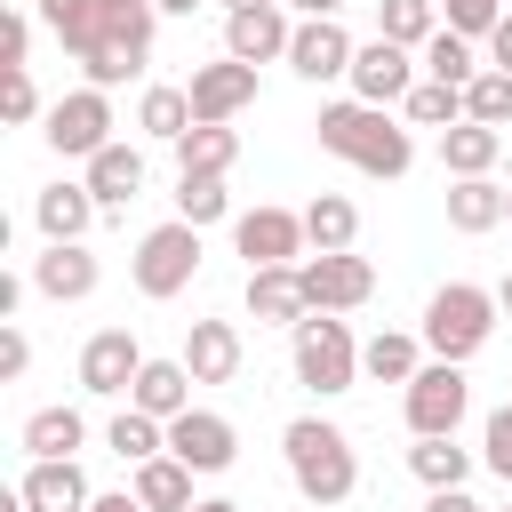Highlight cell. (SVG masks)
I'll return each instance as SVG.
<instances>
[{"label": "cell", "mask_w": 512, "mask_h": 512, "mask_svg": "<svg viewBox=\"0 0 512 512\" xmlns=\"http://www.w3.org/2000/svg\"><path fill=\"white\" fill-rule=\"evenodd\" d=\"M232 8H272V0H224V16H232Z\"/></svg>", "instance_id": "cell-51"}, {"label": "cell", "mask_w": 512, "mask_h": 512, "mask_svg": "<svg viewBox=\"0 0 512 512\" xmlns=\"http://www.w3.org/2000/svg\"><path fill=\"white\" fill-rule=\"evenodd\" d=\"M496 304H504V312H512V272H504V288H496Z\"/></svg>", "instance_id": "cell-50"}, {"label": "cell", "mask_w": 512, "mask_h": 512, "mask_svg": "<svg viewBox=\"0 0 512 512\" xmlns=\"http://www.w3.org/2000/svg\"><path fill=\"white\" fill-rule=\"evenodd\" d=\"M192 384H200V376H192L184 360H144V368H136V384H128V408H144V416H160V424H168V416H184V408H192Z\"/></svg>", "instance_id": "cell-21"}, {"label": "cell", "mask_w": 512, "mask_h": 512, "mask_svg": "<svg viewBox=\"0 0 512 512\" xmlns=\"http://www.w3.org/2000/svg\"><path fill=\"white\" fill-rule=\"evenodd\" d=\"M416 368H424V352H416V336H400V328H384V336L360 344V376H376V384H408Z\"/></svg>", "instance_id": "cell-32"}, {"label": "cell", "mask_w": 512, "mask_h": 512, "mask_svg": "<svg viewBox=\"0 0 512 512\" xmlns=\"http://www.w3.org/2000/svg\"><path fill=\"white\" fill-rule=\"evenodd\" d=\"M288 72L296 80H344L352 72V32L336 16H304L296 40H288Z\"/></svg>", "instance_id": "cell-15"}, {"label": "cell", "mask_w": 512, "mask_h": 512, "mask_svg": "<svg viewBox=\"0 0 512 512\" xmlns=\"http://www.w3.org/2000/svg\"><path fill=\"white\" fill-rule=\"evenodd\" d=\"M176 216H184V224H216V216H232L224 176H176Z\"/></svg>", "instance_id": "cell-37"}, {"label": "cell", "mask_w": 512, "mask_h": 512, "mask_svg": "<svg viewBox=\"0 0 512 512\" xmlns=\"http://www.w3.org/2000/svg\"><path fill=\"white\" fill-rule=\"evenodd\" d=\"M128 488H136V504H144V512H192V504H200V496H192V464H184V456H168V448H160V456H144Z\"/></svg>", "instance_id": "cell-22"}, {"label": "cell", "mask_w": 512, "mask_h": 512, "mask_svg": "<svg viewBox=\"0 0 512 512\" xmlns=\"http://www.w3.org/2000/svg\"><path fill=\"white\" fill-rule=\"evenodd\" d=\"M416 72H424V64H416L400 40H384V32H376L368 48H352V72H344V80H352V96H360V104H400V96L416 88Z\"/></svg>", "instance_id": "cell-11"}, {"label": "cell", "mask_w": 512, "mask_h": 512, "mask_svg": "<svg viewBox=\"0 0 512 512\" xmlns=\"http://www.w3.org/2000/svg\"><path fill=\"white\" fill-rule=\"evenodd\" d=\"M232 248L248 256V272L256 264H304V248H312L304 208H248V216H232Z\"/></svg>", "instance_id": "cell-9"}, {"label": "cell", "mask_w": 512, "mask_h": 512, "mask_svg": "<svg viewBox=\"0 0 512 512\" xmlns=\"http://www.w3.org/2000/svg\"><path fill=\"white\" fill-rule=\"evenodd\" d=\"M480 456H488V472H496V480L512 488V400H504V408L488 416V432H480Z\"/></svg>", "instance_id": "cell-41"}, {"label": "cell", "mask_w": 512, "mask_h": 512, "mask_svg": "<svg viewBox=\"0 0 512 512\" xmlns=\"http://www.w3.org/2000/svg\"><path fill=\"white\" fill-rule=\"evenodd\" d=\"M104 440H112V456L144 464V456H160V448H168V424H160V416H144V408H120V416L104 424Z\"/></svg>", "instance_id": "cell-35"}, {"label": "cell", "mask_w": 512, "mask_h": 512, "mask_svg": "<svg viewBox=\"0 0 512 512\" xmlns=\"http://www.w3.org/2000/svg\"><path fill=\"white\" fill-rule=\"evenodd\" d=\"M464 120H488V128H512V72H480L472 88H464Z\"/></svg>", "instance_id": "cell-38"}, {"label": "cell", "mask_w": 512, "mask_h": 512, "mask_svg": "<svg viewBox=\"0 0 512 512\" xmlns=\"http://www.w3.org/2000/svg\"><path fill=\"white\" fill-rule=\"evenodd\" d=\"M16 496H24L32 512H88V504H96L80 456H32V472L16 480Z\"/></svg>", "instance_id": "cell-16"}, {"label": "cell", "mask_w": 512, "mask_h": 512, "mask_svg": "<svg viewBox=\"0 0 512 512\" xmlns=\"http://www.w3.org/2000/svg\"><path fill=\"white\" fill-rule=\"evenodd\" d=\"M152 8H160V16H192L200 0H152Z\"/></svg>", "instance_id": "cell-48"}, {"label": "cell", "mask_w": 512, "mask_h": 512, "mask_svg": "<svg viewBox=\"0 0 512 512\" xmlns=\"http://www.w3.org/2000/svg\"><path fill=\"white\" fill-rule=\"evenodd\" d=\"M232 160H240L232 120H200V128H184V136H176V176H224Z\"/></svg>", "instance_id": "cell-25"}, {"label": "cell", "mask_w": 512, "mask_h": 512, "mask_svg": "<svg viewBox=\"0 0 512 512\" xmlns=\"http://www.w3.org/2000/svg\"><path fill=\"white\" fill-rule=\"evenodd\" d=\"M496 152H504V128H488V120H456V128H440V168H448V176H488Z\"/></svg>", "instance_id": "cell-26"}, {"label": "cell", "mask_w": 512, "mask_h": 512, "mask_svg": "<svg viewBox=\"0 0 512 512\" xmlns=\"http://www.w3.org/2000/svg\"><path fill=\"white\" fill-rule=\"evenodd\" d=\"M504 512H512V496H504Z\"/></svg>", "instance_id": "cell-54"}, {"label": "cell", "mask_w": 512, "mask_h": 512, "mask_svg": "<svg viewBox=\"0 0 512 512\" xmlns=\"http://www.w3.org/2000/svg\"><path fill=\"white\" fill-rule=\"evenodd\" d=\"M504 224H512V184H504Z\"/></svg>", "instance_id": "cell-53"}, {"label": "cell", "mask_w": 512, "mask_h": 512, "mask_svg": "<svg viewBox=\"0 0 512 512\" xmlns=\"http://www.w3.org/2000/svg\"><path fill=\"white\" fill-rule=\"evenodd\" d=\"M488 64H496V72H512V16L488 32Z\"/></svg>", "instance_id": "cell-44"}, {"label": "cell", "mask_w": 512, "mask_h": 512, "mask_svg": "<svg viewBox=\"0 0 512 512\" xmlns=\"http://www.w3.org/2000/svg\"><path fill=\"white\" fill-rule=\"evenodd\" d=\"M288 40H296V24L280 16V0L224 16V56H240V64H272V56H288Z\"/></svg>", "instance_id": "cell-17"}, {"label": "cell", "mask_w": 512, "mask_h": 512, "mask_svg": "<svg viewBox=\"0 0 512 512\" xmlns=\"http://www.w3.org/2000/svg\"><path fill=\"white\" fill-rule=\"evenodd\" d=\"M136 368H144V344L128 328H96L80 344V392H96V400H120L136 384Z\"/></svg>", "instance_id": "cell-14"}, {"label": "cell", "mask_w": 512, "mask_h": 512, "mask_svg": "<svg viewBox=\"0 0 512 512\" xmlns=\"http://www.w3.org/2000/svg\"><path fill=\"white\" fill-rule=\"evenodd\" d=\"M288 352H296V384H312L320 400L360 384V344H352V328H344L336 312H304V320L288 328Z\"/></svg>", "instance_id": "cell-5"}, {"label": "cell", "mask_w": 512, "mask_h": 512, "mask_svg": "<svg viewBox=\"0 0 512 512\" xmlns=\"http://www.w3.org/2000/svg\"><path fill=\"white\" fill-rule=\"evenodd\" d=\"M304 312H312V296H304V272H296V264H256V272H248V320L296 328Z\"/></svg>", "instance_id": "cell-19"}, {"label": "cell", "mask_w": 512, "mask_h": 512, "mask_svg": "<svg viewBox=\"0 0 512 512\" xmlns=\"http://www.w3.org/2000/svg\"><path fill=\"white\" fill-rule=\"evenodd\" d=\"M464 408H472L464 360H424V368L408 376V432H416V440H424V432H456Z\"/></svg>", "instance_id": "cell-8"}, {"label": "cell", "mask_w": 512, "mask_h": 512, "mask_svg": "<svg viewBox=\"0 0 512 512\" xmlns=\"http://www.w3.org/2000/svg\"><path fill=\"white\" fill-rule=\"evenodd\" d=\"M400 104H408V128H456L464 120V88H448V80H416Z\"/></svg>", "instance_id": "cell-36"}, {"label": "cell", "mask_w": 512, "mask_h": 512, "mask_svg": "<svg viewBox=\"0 0 512 512\" xmlns=\"http://www.w3.org/2000/svg\"><path fill=\"white\" fill-rule=\"evenodd\" d=\"M0 120H8V128H24V120H48V112H40V88H32V72H0Z\"/></svg>", "instance_id": "cell-40"}, {"label": "cell", "mask_w": 512, "mask_h": 512, "mask_svg": "<svg viewBox=\"0 0 512 512\" xmlns=\"http://www.w3.org/2000/svg\"><path fill=\"white\" fill-rule=\"evenodd\" d=\"M424 512H480V504H472L464 488H432V496H424Z\"/></svg>", "instance_id": "cell-45"}, {"label": "cell", "mask_w": 512, "mask_h": 512, "mask_svg": "<svg viewBox=\"0 0 512 512\" xmlns=\"http://www.w3.org/2000/svg\"><path fill=\"white\" fill-rule=\"evenodd\" d=\"M448 224L456 232H496L504 224V184L496 176H456L448 184Z\"/></svg>", "instance_id": "cell-27"}, {"label": "cell", "mask_w": 512, "mask_h": 512, "mask_svg": "<svg viewBox=\"0 0 512 512\" xmlns=\"http://www.w3.org/2000/svg\"><path fill=\"white\" fill-rule=\"evenodd\" d=\"M480 72H488V64H480V48H472L464 32H448V24H440V32L424 40V80H448V88H472Z\"/></svg>", "instance_id": "cell-30"}, {"label": "cell", "mask_w": 512, "mask_h": 512, "mask_svg": "<svg viewBox=\"0 0 512 512\" xmlns=\"http://www.w3.org/2000/svg\"><path fill=\"white\" fill-rule=\"evenodd\" d=\"M496 296L488 288H472V280H448V288H432V304H424V352L432 360H472L488 336H496Z\"/></svg>", "instance_id": "cell-4"}, {"label": "cell", "mask_w": 512, "mask_h": 512, "mask_svg": "<svg viewBox=\"0 0 512 512\" xmlns=\"http://www.w3.org/2000/svg\"><path fill=\"white\" fill-rule=\"evenodd\" d=\"M288 8H304V16H336L344 0H288Z\"/></svg>", "instance_id": "cell-47"}, {"label": "cell", "mask_w": 512, "mask_h": 512, "mask_svg": "<svg viewBox=\"0 0 512 512\" xmlns=\"http://www.w3.org/2000/svg\"><path fill=\"white\" fill-rule=\"evenodd\" d=\"M304 232H312V248H352V240H360V208H352L344 192H312Z\"/></svg>", "instance_id": "cell-33"}, {"label": "cell", "mask_w": 512, "mask_h": 512, "mask_svg": "<svg viewBox=\"0 0 512 512\" xmlns=\"http://www.w3.org/2000/svg\"><path fill=\"white\" fill-rule=\"evenodd\" d=\"M88 512H144V504H136V488H120V496H96Z\"/></svg>", "instance_id": "cell-46"}, {"label": "cell", "mask_w": 512, "mask_h": 512, "mask_svg": "<svg viewBox=\"0 0 512 512\" xmlns=\"http://www.w3.org/2000/svg\"><path fill=\"white\" fill-rule=\"evenodd\" d=\"M296 272H304L312 312H352V304H368V296H376V264H368V256H352V248H320V256H304Z\"/></svg>", "instance_id": "cell-10"}, {"label": "cell", "mask_w": 512, "mask_h": 512, "mask_svg": "<svg viewBox=\"0 0 512 512\" xmlns=\"http://www.w3.org/2000/svg\"><path fill=\"white\" fill-rule=\"evenodd\" d=\"M136 128H144L152 144H176V136L192 128V96H184V88H168V80H152V88H144V104H136Z\"/></svg>", "instance_id": "cell-31"}, {"label": "cell", "mask_w": 512, "mask_h": 512, "mask_svg": "<svg viewBox=\"0 0 512 512\" xmlns=\"http://www.w3.org/2000/svg\"><path fill=\"white\" fill-rule=\"evenodd\" d=\"M40 24L80 56V72L96 88H120L152 64V32L160 8L152 0H40Z\"/></svg>", "instance_id": "cell-1"}, {"label": "cell", "mask_w": 512, "mask_h": 512, "mask_svg": "<svg viewBox=\"0 0 512 512\" xmlns=\"http://www.w3.org/2000/svg\"><path fill=\"white\" fill-rule=\"evenodd\" d=\"M88 192H96V208H128V200L144 192V152L112 136V144L88 160Z\"/></svg>", "instance_id": "cell-23"}, {"label": "cell", "mask_w": 512, "mask_h": 512, "mask_svg": "<svg viewBox=\"0 0 512 512\" xmlns=\"http://www.w3.org/2000/svg\"><path fill=\"white\" fill-rule=\"evenodd\" d=\"M24 56H32V16L8 8V24H0V72H24Z\"/></svg>", "instance_id": "cell-42"}, {"label": "cell", "mask_w": 512, "mask_h": 512, "mask_svg": "<svg viewBox=\"0 0 512 512\" xmlns=\"http://www.w3.org/2000/svg\"><path fill=\"white\" fill-rule=\"evenodd\" d=\"M128 272H136V288H144L152 304H168V296H184V288H192V272H200V224H184V216H168V224H152V232L136 240V256H128Z\"/></svg>", "instance_id": "cell-6"}, {"label": "cell", "mask_w": 512, "mask_h": 512, "mask_svg": "<svg viewBox=\"0 0 512 512\" xmlns=\"http://www.w3.org/2000/svg\"><path fill=\"white\" fill-rule=\"evenodd\" d=\"M192 512H240V504H232V496H200Z\"/></svg>", "instance_id": "cell-49"}, {"label": "cell", "mask_w": 512, "mask_h": 512, "mask_svg": "<svg viewBox=\"0 0 512 512\" xmlns=\"http://www.w3.org/2000/svg\"><path fill=\"white\" fill-rule=\"evenodd\" d=\"M320 152H336V160H352L360 176H408V160H416V144H408V128L384 112V104H360V96H344V104H320Z\"/></svg>", "instance_id": "cell-2"}, {"label": "cell", "mask_w": 512, "mask_h": 512, "mask_svg": "<svg viewBox=\"0 0 512 512\" xmlns=\"http://www.w3.org/2000/svg\"><path fill=\"white\" fill-rule=\"evenodd\" d=\"M32 368V344H24V328H0V376H24Z\"/></svg>", "instance_id": "cell-43"}, {"label": "cell", "mask_w": 512, "mask_h": 512, "mask_svg": "<svg viewBox=\"0 0 512 512\" xmlns=\"http://www.w3.org/2000/svg\"><path fill=\"white\" fill-rule=\"evenodd\" d=\"M80 440H88L80 408H32L24 416V456H80Z\"/></svg>", "instance_id": "cell-28"}, {"label": "cell", "mask_w": 512, "mask_h": 512, "mask_svg": "<svg viewBox=\"0 0 512 512\" xmlns=\"http://www.w3.org/2000/svg\"><path fill=\"white\" fill-rule=\"evenodd\" d=\"M280 448H288V480H296V496L304 504H344L352 488H360V456H352V440L336 432V424H320V416H296L288 432H280Z\"/></svg>", "instance_id": "cell-3"}, {"label": "cell", "mask_w": 512, "mask_h": 512, "mask_svg": "<svg viewBox=\"0 0 512 512\" xmlns=\"http://www.w3.org/2000/svg\"><path fill=\"white\" fill-rule=\"evenodd\" d=\"M96 280H104V264H96L80 240H48V256H32V288H40V296H56V304L96 296Z\"/></svg>", "instance_id": "cell-18"}, {"label": "cell", "mask_w": 512, "mask_h": 512, "mask_svg": "<svg viewBox=\"0 0 512 512\" xmlns=\"http://www.w3.org/2000/svg\"><path fill=\"white\" fill-rule=\"evenodd\" d=\"M376 32L400 48H424L440 32V0H376Z\"/></svg>", "instance_id": "cell-34"}, {"label": "cell", "mask_w": 512, "mask_h": 512, "mask_svg": "<svg viewBox=\"0 0 512 512\" xmlns=\"http://www.w3.org/2000/svg\"><path fill=\"white\" fill-rule=\"evenodd\" d=\"M408 472H416L424 488H464V472H472V448H456V432H424V440L408 448Z\"/></svg>", "instance_id": "cell-29"}, {"label": "cell", "mask_w": 512, "mask_h": 512, "mask_svg": "<svg viewBox=\"0 0 512 512\" xmlns=\"http://www.w3.org/2000/svg\"><path fill=\"white\" fill-rule=\"evenodd\" d=\"M168 456H184L192 472H232L240 432H232V416H216V408H184V416H168Z\"/></svg>", "instance_id": "cell-13"}, {"label": "cell", "mask_w": 512, "mask_h": 512, "mask_svg": "<svg viewBox=\"0 0 512 512\" xmlns=\"http://www.w3.org/2000/svg\"><path fill=\"white\" fill-rule=\"evenodd\" d=\"M176 360H184L200 384H232V376H240V360H248V344H240V328H232V320H192Z\"/></svg>", "instance_id": "cell-20"}, {"label": "cell", "mask_w": 512, "mask_h": 512, "mask_svg": "<svg viewBox=\"0 0 512 512\" xmlns=\"http://www.w3.org/2000/svg\"><path fill=\"white\" fill-rule=\"evenodd\" d=\"M184 96H192V128H200V120H240V112L256 104V64L216 56V64H200V72L184 80Z\"/></svg>", "instance_id": "cell-12"}, {"label": "cell", "mask_w": 512, "mask_h": 512, "mask_svg": "<svg viewBox=\"0 0 512 512\" xmlns=\"http://www.w3.org/2000/svg\"><path fill=\"white\" fill-rule=\"evenodd\" d=\"M0 512H32V504H24V496H8V504H0Z\"/></svg>", "instance_id": "cell-52"}, {"label": "cell", "mask_w": 512, "mask_h": 512, "mask_svg": "<svg viewBox=\"0 0 512 512\" xmlns=\"http://www.w3.org/2000/svg\"><path fill=\"white\" fill-rule=\"evenodd\" d=\"M104 208H96V192L88 184H48L40 200H32V224L48 232V240H88V224H96Z\"/></svg>", "instance_id": "cell-24"}, {"label": "cell", "mask_w": 512, "mask_h": 512, "mask_svg": "<svg viewBox=\"0 0 512 512\" xmlns=\"http://www.w3.org/2000/svg\"><path fill=\"white\" fill-rule=\"evenodd\" d=\"M440 24L464 32V40H488L504 24V0H440Z\"/></svg>", "instance_id": "cell-39"}, {"label": "cell", "mask_w": 512, "mask_h": 512, "mask_svg": "<svg viewBox=\"0 0 512 512\" xmlns=\"http://www.w3.org/2000/svg\"><path fill=\"white\" fill-rule=\"evenodd\" d=\"M64 160H96L104 144H112V88H72V96H56L48 104V128H40Z\"/></svg>", "instance_id": "cell-7"}]
</instances>
